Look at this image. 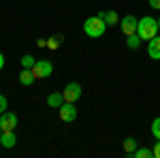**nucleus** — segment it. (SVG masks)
<instances>
[{
  "label": "nucleus",
  "instance_id": "1",
  "mask_svg": "<svg viewBox=\"0 0 160 158\" xmlns=\"http://www.w3.org/2000/svg\"><path fill=\"white\" fill-rule=\"evenodd\" d=\"M158 32H160V30H158V19H154V17H149V15H145V17L139 19L137 34L141 37V41H149V38L156 37Z\"/></svg>",
  "mask_w": 160,
  "mask_h": 158
},
{
  "label": "nucleus",
  "instance_id": "2",
  "mask_svg": "<svg viewBox=\"0 0 160 158\" xmlns=\"http://www.w3.org/2000/svg\"><path fill=\"white\" fill-rule=\"evenodd\" d=\"M107 30V24H105V17L102 15H94V17H88L83 22V32H86L90 38H98L105 34Z\"/></svg>",
  "mask_w": 160,
  "mask_h": 158
},
{
  "label": "nucleus",
  "instance_id": "3",
  "mask_svg": "<svg viewBox=\"0 0 160 158\" xmlns=\"http://www.w3.org/2000/svg\"><path fill=\"white\" fill-rule=\"evenodd\" d=\"M62 96H64V103H77L81 98V85L77 84V81L66 84V88L62 90Z\"/></svg>",
  "mask_w": 160,
  "mask_h": 158
},
{
  "label": "nucleus",
  "instance_id": "4",
  "mask_svg": "<svg viewBox=\"0 0 160 158\" xmlns=\"http://www.w3.org/2000/svg\"><path fill=\"white\" fill-rule=\"evenodd\" d=\"M32 73H34L37 79H45V77H49L53 73V64L49 60H37L34 66H32Z\"/></svg>",
  "mask_w": 160,
  "mask_h": 158
},
{
  "label": "nucleus",
  "instance_id": "5",
  "mask_svg": "<svg viewBox=\"0 0 160 158\" xmlns=\"http://www.w3.org/2000/svg\"><path fill=\"white\" fill-rule=\"evenodd\" d=\"M62 122H75L77 120V109H75V103H62V107L58 109Z\"/></svg>",
  "mask_w": 160,
  "mask_h": 158
},
{
  "label": "nucleus",
  "instance_id": "6",
  "mask_svg": "<svg viewBox=\"0 0 160 158\" xmlns=\"http://www.w3.org/2000/svg\"><path fill=\"white\" fill-rule=\"evenodd\" d=\"M137 26H139V19H137L135 15H126L120 19V28H122V32L126 37H130V34H135L137 32Z\"/></svg>",
  "mask_w": 160,
  "mask_h": 158
},
{
  "label": "nucleus",
  "instance_id": "7",
  "mask_svg": "<svg viewBox=\"0 0 160 158\" xmlns=\"http://www.w3.org/2000/svg\"><path fill=\"white\" fill-rule=\"evenodd\" d=\"M15 126H17V115L15 113H11V111L0 113V128L2 130H15Z\"/></svg>",
  "mask_w": 160,
  "mask_h": 158
},
{
  "label": "nucleus",
  "instance_id": "8",
  "mask_svg": "<svg viewBox=\"0 0 160 158\" xmlns=\"http://www.w3.org/2000/svg\"><path fill=\"white\" fill-rule=\"evenodd\" d=\"M148 56L152 58V60H160V37H158V34H156L154 38H149Z\"/></svg>",
  "mask_w": 160,
  "mask_h": 158
},
{
  "label": "nucleus",
  "instance_id": "9",
  "mask_svg": "<svg viewBox=\"0 0 160 158\" xmlns=\"http://www.w3.org/2000/svg\"><path fill=\"white\" fill-rule=\"evenodd\" d=\"M0 143H2L4 150H11V147L17 145V135L13 133V130H4L2 137H0Z\"/></svg>",
  "mask_w": 160,
  "mask_h": 158
},
{
  "label": "nucleus",
  "instance_id": "10",
  "mask_svg": "<svg viewBox=\"0 0 160 158\" xmlns=\"http://www.w3.org/2000/svg\"><path fill=\"white\" fill-rule=\"evenodd\" d=\"M34 79H37V77H34V73H32V69H22V73H19V84L22 85L28 88V85L34 84Z\"/></svg>",
  "mask_w": 160,
  "mask_h": 158
},
{
  "label": "nucleus",
  "instance_id": "11",
  "mask_svg": "<svg viewBox=\"0 0 160 158\" xmlns=\"http://www.w3.org/2000/svg\"><path fill=\"white\" fill-rule=\"evenodd\" d=\"M62 103H64V96H62V92H51L49 96H47V105H49L51 109H60Z\"/></svg>",
  "mask_w": 160,
  "mask_h": 158
},
{
  "label": "nucleus",
  "instance_id": "12",
  "mask_svg": "<svg viewBox=\"0 0 160 158\" xmlns=\"http://www.w3.org/2000/svg\"><path fill=\"white\" fill-rule=\"evenodd\" d=\"M105 24L109 26H120V15L115 11H105Z\"/></svg>",
  "mask_w": 160,
  "mask_h": 158
},
{
  "label": "nucleus",
  "instance_id": "13",
  "mask_svg": "<svg viewBox=\"0 0 160 158\" xmlns=\"http://www.w3.org/2000/svg\"><path fill=\"white\" fill-rule=\"evenodd\" d=\"M126 45H128V49H139V45H141V37L139 34H130V37H126Z\"/></svg>",
  "mask_w": 160,
  "mask_h": 158
},
{
  "label": "nucleus",
  "instance_id": "14",
  "mask_svg": "<svg viewBox=\"0 0 160 158\" xmlns=\"http://www.w3.org/2000/svg\"><path fill=\"white\" fill-rule=\"evenodd\" d=\"M132 156H135V158H152V156H154V150H148V147H137L135 152H132Z\"/></svg>",
  "mask_w": 160,
  "mask_h": 158
},
{
  "label": "nucleus",
  "instance_id": "15",
  "mask_svg": "<svg viewBox=\"0 0 160 158\" xmlns=\"http://www.w3.org/2000/svg\"><path fill=\"white\" fill-rule=\"evenodd\" d=\"M62 38H64L62 34H53V37L47 41V47H49V49H58L62 45Z\"/></svg>",
  "mask_w": 160,
  "mask_h": 158
},
{
  "label": "nucleus",
  "instance_id": "16",
  "mask_svg": "<svg viewBox=\"0 0 160 158\" xmlns=\"http://www.w3.org/2000/svg\"><path fill=\"white\" fill-rule=\"evenodd\" d=\"M135 150H137V141L132 137H128V139L124 141V152H126V154H132Z\"/></svg>",
  "mask_w": 160,
  "mask_h": 158
},
{
  "label": "nucleus",
  "instance_id": "17",
  "mask_svg": "<svg viewBox=\"0 0 160 158\" xmlns=\"http://www.w3.org/2000/svg\"><path fill=\"white\" fill-rule=\"evenodd\" d=\"M34 62H37V58H34V56L26 54L24 58H22V69H32V66H34Z\"/></svg>",
  "mask_w": 160,
  "mask_h": 158
},
{
  "label": "nucleus",
  "instance_id": "18",
  "mask_svg": "<svg viewBox=\"0 0 160 158\" xmlns=\"http://www.w3.org/2000/svg\"><path fill=\"white\" fill-rule=\"evenodd\" d=\"M152 135H154L156 141H160V118H156V120L152 122Z\"/></svg>",
  "mask_w": 160,
  "mask_h": 158
},
{
  "label": "nucleus",
  "instance_id": "19",
  "mask_svg": "<svg viewBox=\"0 0 160 158\" xmlns=\"http://www.w3.org/2000/svg\"><path fill=\"white\" fill-rule=\"evenodd\" d=\"M4 111H7V96L0 94V113H4Z\"/></svg>",
  "mask_w": 160,
  "mask_h": 158
},
{
  "label": "nucleus",
  "instance_id": "20",
  "mask_svg": "<svg viewBox=\"0 0 160 158\" xmlns=\"http://www.w3.org/2000/svg\"><path fill=\"white\" fill-rule=\"evenodd\" d=\"M149 7L156 9V11H160V0H149Z\"/></svg>",
  "mask_w": 160,
  "mask_h": 158
},
{
  "label": "nucleus",
  "instance_id": "21",
  "mask_svg": "<svg viewBox=\"0 0 160 158\" xmlns=\"http://www.w3.org/2000/svg\"><path fill=\"white\" fill-rule=\"evenodd\" d=\"M154 158H160V141H156L154 145Z\"/></svg>",
  "mask_w": 160,
  "mask_h": 158
},
{
  "label": "nucleus",
  "instance_id": "22",
  "mask_svg": "<svg viewBox=\"0 0 160 158\" xmlns=\"http://www.w3.org/2000/svg\"><path fill=\"white\" fill-rule=\"evenodd\" d=\"M37 45H38V47H47V41H43V38H38V41H37Z\"/></svg>",
  "mask_w": 160,
  "mask_h": 158
},
{
  "label": "nucleus",
  "instance_id": "23",
  "mask_svg": "<svg viewBox=\"0 0 160 158\" xmlns=\"http://www.w3.org/2000/svg\"><path fill=\"white\" fill-rule=\"evenodd\" d=\"M4 62H7V60H4V56H2V54H0V71H2V69H4Z\"/></svg>",
  "mask_w": 160,
  "mask_h": 158
},
{
  "label": "nucleus",
  "instance_id": "24",
  "mask_svg": "<svg viewBox=\"0 0 160 158\" xmlns=\"http://www.w3.org/2000/svg\"><path fill=\"white\" fill-rule=\"evenodd\" d=\"M158 30H160V17H158Z\"/></svg>",
  "mask_w": 160,
  "mask_h": 158
},
{
  "label": "nucleus",
  "instance_id": "25",
  "mask_svg": "<svg viewBox=\"0 0 160 158\" xmlns=\"http://www.w3.org/2000/svg\"><path fill=\"white\" fill-rule=\"evenodd\" d=\"M2 133H4V130H2V128H0V137H2Z\"/></svg>",
  "mask_w": 160,
  "mask_h": 158
}]
</instances>
